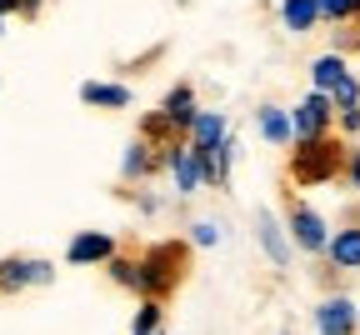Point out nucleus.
Returning a JSON list of instances; mask_svg holds the SVG:
<instances>
[{
  "label": "nucleus",
  "mask_w": 360,
  "mask_h": 335,
  "mask_svg": "<svg viewBox=\"0 0 360 335\" xmlns=\"http://www.w3.org/2000/svg\"><path fill=\"white\" fill-rule=\"evenodd\" d=\"M180 280H186V246L180 241H155L150 251L135 255V291L146 301L170 296Z\"/></svg>",
  "instance_id": "nucleus-1"
},
{
  "label": "nucleus",
  "mask_w": 360,
  "mask_h": 335,
  "mask_svg": "<svg viewBox=\"0 0 360 335\" xmlns=\"http://www.w3.org/2000/svg\"><path fill=\"white\" fill-rule=\"evenodd\" d=\"M345 170V146L335 135H321V140H300L295 156H290V180L295 185H330L335 175Z\"/></svg>",
  "instance_id": "nucleus-2"
},
{
  "label": "nucleus",
  "mask_w": 360,
  "mask_h": 335,
  "mask_svg": "<svg viewBox=\"0 0 360 335\" xmlns=\"http://www.w3.org/2000/svg\"><path fill=\"white\" fill-rule=\"evenodd\" d=\"M310 85L321 90L330 106H340V110L360 106V80L345 70V56H321V61L310 65Z\"/></svg>",
  "instance_id": "nucleus-3"
},
{
  "label": "nucleus",
  "mask_w": 360,
  "mask_h": 335,
  "mask_svg": "<svg viewBox=\"0 0 360 335\" xmlns=\"http://www.w3.org/2000/svg\"><path fill=\"white\" fill-rule=\"evenodd\" d=\"M285 115H290V146H300V140H321V135H330L335 106L326 101L321 90H310L305 101H300L295 110H285Z\"/></svg>",
  "instance_id": "nucleus-4"
},
{
  "label": "nucleus",
  "mask_w": 360,
  "mask_h": 335,
  "mask_svg": "<svg viewBox=\"0 0 360 335\" xmlns=\"http://www.w3.org/2000/svg\"><path fill=\"white\" fill-rule=\"evenodd\" d=\"M56 265L35 255H6L0 260V291H30V285H51Z\"/></svg>",
  "instance_id": "nucleus-5"
},
{
  "label": "nucleus",
  "mask_w": 360,
  "mask_h": 335,
  "mask_svg": "<svg viewBox=\"0 0 360 335\" xmlns=\"http://www.w3.org/2000/svg\"><path fill=\"white\" fill-rule=\"evenodd\" d=\"M285 230H290V241H295L300 251H310V255H321V251H326V241H330V225H326L321 215H315L305 201H290Z\"/></svg>",
  "instance_id": "nucleus-6"
},
{
  "label": "nucleus",
  "mask_w": 360,
  "mask_h": 335,
  "mask_svg": "<svg viewBox=\"0 0 360 335\" xmlns=\"http://www.w3.org/2000/svg\"><path fill=\"white\" fill-rule=\"evenodd\" d=\"M315 330H321V335H355V330H360L355 301H345V296H326L321 305H315Z\"/></svg>",
  "instance_id": "nucleus-7"
},
{
  "label": "nucleus",
  "mask_w": 360,
  "mask_h": 335,
  "mask_svg": "<svg viewBox=\"0 0 360 335\" xmlns=\"http://www.w3.org/2000/svg\"><path fill=\"white\" fill-rule=\"evenodd\" d=\"M115 255V235L110 230H80L75 241L65 246V260L70 265H105Z\"/></svg>",
  "instance_id": "nucleus-8"
},
{
  "label": "nucleus",
  "mask_w": 360,
  "mask_h": 335,
  "mask_svg": "<svg viewBox=\"0 0 360 335\" xmlns=\"http://www.w3.org/2000/svg\"><path fill=\"white\" fill-rule=\"evenodd\" d=\"M160 120H165L175 135H186L191 120H195V90H191V85H175L165 101H160Z\"/></svg>",
  "instance_id": "nucleus-9"
},
{
  "label": "nucleus",
  "mask_w": 360,
  "mask_h": 335,
  "mask_svg": "<svg viewBox=\"0 0 360 335\" xmlns=\"http://www.w3.org/2000/svg\"><path fill=\"white\" fill-rule=\"evenodd\" d=\"M165 165H170V175H175V196H195V190L205 185V180H200V165H195V156H191V146H170V151H165Z\"/></svg>",
  "instance_id": "nucleus-10"
},
{
  "label": "nucleus",
  "mask_w": 360,
  "mask_h": 335,
  "mask_svg": "<svg viewBox=\"0 0 360 335\" xmlns=\"http://www.w3.org/2000/svg\"><path fill=\"white\" fill-rule=\"evenodd\" d=\"M255 230H260V246H265V255L276 260V265H290V241H285L281 220L270 215V210H255Z\"/></svg>",
  "instance_id": "nucleus-11"
},
{
  "label": "nucleus",
  "mask_w": 360,
  "mask_h": 335,
  "mask_svg": "<svg viewBox=\"0 0 360 335\" xmlns=\"http://www.w3.org/2000/svg\"><path fill=\"white\" fill-rule=\"evenodd\" d=\"M191 146H195V151H220V146H225V115H220V110H195V120H191Z\"/></svg>",
  "instance_id": "nucleus-12"
},
{
  "label": "nucleus",
  "mask_w": 360,
  "mask_h": 335,
  "mask_svg": "<svg viewBox=\"0 0 360 335\" xmlns=\"http://www.w3.org/2000/svg\"><path fill=\"white\" fill-rule=\"evenodd\" d=\"M326 255H330V265H340V270H360V225L335 230L330 241H326Z\"/></svg>",
  "instance_id": "nucleus-13"
},
{
  "label": "nucleus",
  "mask_w": 360,
  "mask_h": 335,
  "mask_svg": "<svg viewBox=\"0 0 360 335\" xmlns=\"http://www.w3.org/2000/svg\"><path fill=\"white\" fill-rule=\"evenodd\" d=\"M80 101H85V106H101V110H125V106H130V85L85 80V85H80Z\"/></svg>",
  "instance_id": "nucleus-14"
},
{
  "label": "nucleus",
  "mask_w": 360,
  "mask_h": 335,
  "mask_svg": "<svg viewBox=\"0 0 360 335\" xmlns=\"http://www.w3.org/2000/svg\"><path fill=\"white\" fill-rule=\"evenodd\" d=\"M315 0H281V25L290 30V35H305V30H315Z\"/></svg>",
  "instance_id": "nucleus-15"
},
{
  "label": "nucleus",
  "mask_w": 360,
  "mask_h": 335,
  "mask_svg": "<svg viewBox=\"0 0 360 335\" xmlns=\"http://www.w3.org/2000/svg\"><path fill=\"white\" fill-rule=\"evenodd\" d=\"M260 135L270 146H290V115L281 106H260Z\"/></svg>",
  "instance_id": "nucleus-16"
},
{
  "label": "nucleus",
  "mask_w": 360,
  "mask_h": 335,
  "mask_svg": "<svg viewBox=\"0 0 360 335\" xmlns=\"http://www.w3.org/2000/svg\"><path fill=\"white\" fill-rule=\"evenodd\" d=\"M315 15L335 20V25H350L355 20V0H315Z\"/></svg>",
  "instance_id": "nucleus-17"
},
{
  "label": "nucleus",
  "mask_w": 360,
  "mask_h": 335,
  "mask_svg": "<svg viewBox=\"0 0 360 335\" xmlns=\"http://www.w3.org/2000/svg\"><path fill=\"white\" fill-rule=\"evenodd\" d=\"M146 170H150V146H146V140H135V146L125 151L120 175H125V180H135V175H146Z\"/></svg>",
  "instance_id": "nucleus-18"
},
{
  "label": "nucleus",
  "mask_w": 360,
  "mask_h": 335,
  "mask_svg": "<svg viewBox=\"0 0 360 335\" xmlns=\"http://www.w3.org/2000/svg\"><path fill=\"white\" fill-rule=\"evenodd\" d=\"M191 241L195 246H220V220H195L191 225Z\"/></svg>",
  "instance_id": "nucleus-19"
},
{
  "label": "nucleus",
  "mask_w": 360,
  "mask_h": 335,
  "mask_svg": "<svg viewBox=\"0 0 360 335\" xmlns=\"http://www.w3.org/2000/svg\"><path fill=\"white\" fill-rule=\"evenodd\" d=\"M105 265H110V275L125 285V291H135V260H125V255H110Z\"/></svg>",
  "instance_id": "nucleus-20"
},
{
  "label": "nucleus",
  "mask_w": 360,
  "mask_h": 335,
  "mask_svg": "<svg viewBox=\"0 0 360 335\" xmlns=\"http://www.w3.org/2000/svg\"><path fill=\"white\" fill-rule=\"evenodd\" d=\"M345 175H350V190H360V151L345 156Z\"/></svg>",
  "instance_id": "nucleus-21"
},
{
  "label": "nucleus",
  "mask_w": 360,
  "mask_h": 335,
  "mask_svg": "<svg viewBox=\"0 0 360 335\" xmlns=\"http://www.w3.org/2000/svg\"><path fill=\"white\" fill-rule=\"evenodd\" d=\"M45 0H15V15H40Z\"/></svg>",
  "instance_id": "nucleus-22"
},
{
  "label": "nucleus",
  "mask_w": 360,
  "mask_h": 335,
  "mask_svg": "<svg viewBox=\"0 0 360 335\" xmlns=\"http://www.w3.org/2000/svg\"><path fill=\"white\" fill-rule=\"evenodd\" d=\"M340 120H345V130H360V106H350V110H345Z\"/></svg>",
  "instance_id": "nucleus-23"
},
{
  "label": "nucleus",
  "mask_w": 360,
  "mask_h": 335,
  "mask_svg": "<svg viewBox=\"0 0 360 335\" xmlns=\"http://www.w3.org/2000/svg\"><path fill=\"white\" fill-rule=\"evenodd\" d=\"M0 35H6V15H0Z\"/></svg>",
  "instance_id": "nucleus-24"
},
{
  "label": "nucleus",
  "mask_w": 360,
  "mask_h": 335,
  "mask_svg": "<svg viewBox=\"0 0 360 335\" xmlns=\"http://www.w3.org/2000/svg\"><path fill=\"white\" fill-rule=\"evenodd\" d=\"M355 20H360V0H355Z\"/></svg>",
  "instance_id": "nucleus-25"
},
{
  "label": "nucleus",
  "mask_w": 360,
  "mask_h": 335,
  "mask_svg": "<svg viewBox=\"0 0 360 335\" xmlns=\"http://www.w3.org/2000/svg\"><path fill=\"white\" fill-rule=\"evenodd\" d=\"M150 335H165V330H150Z\"/></svg>",
  "instance_id": "nucleus-26"
},
{
  "label": "nucleus",
  "mask_w": 360,
  "mask_h": 335,
  "mask_svg": "<svg viewBox=\"0 0 360 335\" xmlns=\"http://www.w3.org/2000/svg\"><path fill=\"white\" fill-rule=\"evenodd\" d=\"M281 335H290V330H281Z\"/></svg>",
  "instance_id": "nucleus-27"
}]
</instances>
